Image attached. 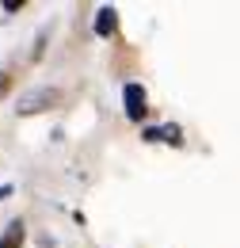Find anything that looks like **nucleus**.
I'll use <instances>...</instances> for the list:
<instances>
[{"instance_id":"nucleus-1","label":"nucleus","mask_w":240,"mask_h":248,"mask_svg":"<svg viewBox=\"0 0 240 248\" xmlns=\"http://www.w3.org/2000/svg\"><path fill=\"white\" fill-rule=\"evenodd\" d=\"M50 103H58V88H34V92L19 95V115H34Z\"/></svg>"},{"instance_id":"nucleus-2","label":"nucleus","mask_w":240,"mask_h":248,"mask_svg":"<svg viewBox=\"0 0 240 248\" xmlns=\"http://www.w3.org/2000/svg\"><path fill=\"white\" fill-rule=\"evenodd\" d=\"M122 103H126V119H134V123H141L145 119V88L141 84H126L122 88Z\"/></svg>"},{"instance_id":"nucleus-3","label":"nucleus","mask_w":240,"mask_h":248,"mask_svg":"<svg viewBox=\"0 0 240 248\" xmlns=\"http://www.w3.org/2000/svg\"><path fill=\"white\" fill-rule=\"evenodd\" d=\"M115 31H119V16H115V8H99V16H95V34H99V38H111Z\"/></svg>"},{"instance_id":"nucleus-4","label":"nucleus","mask_w":240,"mask_h":248,"mask_svg":"<svg viewBox=\"0 0 240 248\" xmlns=\"http://www.w3.org/2000/svg\"><path fill=\"white\" fill-rule=\"evenodd\" d=\"M23 241H27L23 221H8V229H4V237H0V248H23Z\"/></svg>"},{"instance_id":"nucleus-5","label":"nucleus","mask_w":240,"mask_h":248,"mask_svg":"<svg viewBox=\"0 0 240 248\" xmlns=\"http://www.w3.org/2000/svg\"><path fill=\"white\" fill-rule=\"evenodd\" d=\"M160 141H168V145H180V126H160Z\"/></svg>"},{"instance_id":"nucleus-6","label":"nucleus","mask_w":240,"mask_h":248,"mask_svg":"<svg viewBox=\"0 0 240 248\" xmlns=\"http://www.w3.org/2000/svg\"><path fill=\"white\" fill-rule=\"evenodd\" d=\"M8 88H12V77H8V73H0V95L8 92Z\"/></svg>"}]
</instances>
